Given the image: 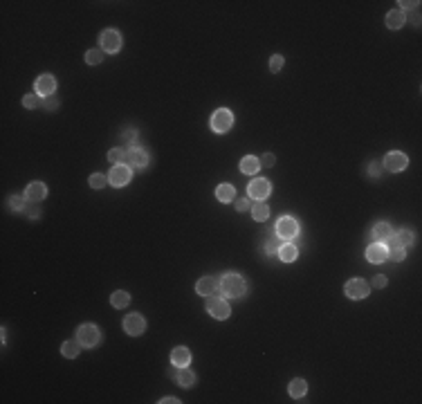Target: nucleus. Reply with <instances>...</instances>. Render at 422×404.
I'll return each mask as SVG.
<instances>
[{"instance_id":"nucleus-1","label":"nucleus","mask_w":422,"mask_h":404,"mask_svg":"<svg viewBox=\"0 0 422 404\" xmlns=\"http://www.w3.org/2000/svg\"><path fill=\"white\" fill-rule=\"evenodd\" d=\"M218 287H220L222 297H232V299L243 297L247 292V283H245L243 277H238V274H225L220 278V283H218Z\"/></svg>"},{"instance_id":"nucleus-2","label":"nucleus","mask_w":422,"mask_h":404,"mask_svg":"<svg viewBox=\"0 0 422 404\" xmlns=\"http://www.w3.org/2000/svg\"><path fill=\"white\" fill-rule=\"evenodd\" d=\"M211 130L213 133H227L234 124V115L227 110V108H218L213 115H211Z\"/></svg>"},{"instance_id":"nucleus-3","label":"nucleus","mask_w":422,"mask_h":404,"mask_svg":"<svg viewBox=\"0 0 422 404\" xmlns=\"http://www.w3.org/2000/svg\"><path fill=\"white\" fill-rule=\"evenodd\" d=\"M77 339L81 341V346H85V348H92V346L99 344L101 332H99V328H97L95 324H83L79 330H77Z\"/></svg>"},{"instance_id":"nucleus-4","label":"nucleus","mask_w":422,"mask_h":404,"mask_svg":"<svg viewBox=\"0 0 422 404\" xmlns=\"http://www.w3.org/2000/svg\"><path fill=\"white\" fill-rule=\"evenodd\" d=\"M99 41H101V48H104L108 54H117L122 50V34L117 32V29H106V32H101Z\"/></svg>"},{"instance_id":"nucleus-5","label":"nucleus","mask_w":422,"mask_h":404,"mask_svg":"<svg viewBox=\"0 0 422 404\" xmlns=\"http://www.w3.org/2000/svg\"><path fill=\"white\" fill-rule=\"evenodd\" d=\"M343 292H346L348 299H366L370 292V285L364 281V278H350V281L346 283V287H343Z\"/></svg>"},{"instance_id":"nucleus-6","label":"nucleus","mask_w":422,"mask_h":404,"mask_svg":"<svg viewBox=\"0 0 422 404\" xmlns=\"http://www.w3.org/2000/svg\"><path fill=\"white\" fill-rule=\"evenodd\" d=\"M296 234H299V223H296L294 218H290V216H283V218L276 223V236H279L281 240L294 238Z\"/></svg>"},{"instance_id":"nucleus-7","label":"nucleus","mask_w":422,"mask_h":404,"mask_svg":"<svg viewBox=\"0 0 422 404\" xmlns=\"http://www.w3.org/2000/svg\"><path fill=\"white\" fill-rule=\"evenodd\" d=\"M384 166L389 171H393V173H397V171H404L406 166H409V157H406L404 153H400V151H393V153H389L384 157Z\"/></svg>"},{"instance_id":"nucleus-8","label":"nucleus","mask_w":422,"mask_h":404,"mask_svg":"<svg viewBox=\"0 0 422 404\" xmlns=\"http://www.w3.org/2000/svg\"><path fill=\"white\" fill-rule=\"evenodd\" d=\"M126 164L132 166V169H144L148 164V155L144 149L139 146H132L131 151H126Z\"/></svg>"},{"instance_id":"nucleus-9","label":"nucleus","mask_w":422,"mask_h":404,"mask_svg":"<svg viewBox=\"0 0 422 404\" xmlns=\"http://www.w3.org/2000/svg\"><path fill=\"white\" fill-rule=\"evenodd\" d=\"M207 310H209L211 317H216V319H227L229 317V305L222 299L218 297H209V301H207Z\"/></svg>"},{"instance_id":"nucleus-10","label":"nucleus","mask_w":422,"mask_h":404,"mask_svg":"<svg viewBox=\"0 0 422 404\" xmlns=\"http://www.w3.org/2000/svg\"><path fill=\"white\" fill-rule=\"evenodd\" d=\"M124 330H126L128 335L137 337L146 330V321H144V317H139V314H128L126 319H124Z\"/></svg>"},{"instance_id":"nucleus-11","label":"nucleus","mask_w":422,"mask_h":404,"mask_svg":"<svg viewBox=\"0 0 422 404\" xmlns=\"http://www.w3.org/2000/svg\"><path fill=\"white\" fill-rule=\"evenodd\" d=\"M269 191H272V184H269L267 180H261V177L259 180H254L247 189L249 198H254V200H265V198L269 196Z\"/></svg>"},{"instance_id":"nucleus-12","label":"nucleus","mask_w":422,"mask_h":404,"mask_svg":"<svg viewBox=\"0 0 422 404\" xmlns=\"http://www.w3.org/2000/svg\"><path fill=\"white\" fill-rule=\"evenodd\" d=\"M56 90V79L52 75H41L36 79V95L41 97H52Z\"/></svg>"},{"instance_id":"nucleus-13","label":"nucleus","mask_w":422,"mask_h":404,"mask_svg":"<svg viewBox=\"0 0 422 404\" xmlns=\"http://www.w3.org/2000/svg\"><path fill=\"white\" fill-rule=\"evenodd\" d=\"M110 184L112 186H124V184H128L131 182V169L128 166H124V164H117V166H112V171H110Z\"/></svg>"},{"instance_id":"nucleus-14","label":"nucleus","mask_w":422,"mask_h":404,"mask_svg":"<svg viewBox=\"0 0 422 404\" xmlns=\"http://www.w3.org/2000/svg\"><path fill=\"white\" fill-rule=\"evenodd\" d=\"M195 292L202 294V297H213V294H218V281L213 277H202L195 283Z\"/></svg>"},{"instance_id":"nucleus-15","label":"nucleus","mask_w":422,"mask_h":404,"mask_svg":"<svg viewBox=\"0 0 422 404\" xmlns=\"http://www.w3.org/2000/svg\"><path fill=\"white\" fill-rule=\"evenodd\" d=\"M366 258H369L370 263H384L386 258H389V250H386L382 243H375L366 250Z\"/></svg>"},{"instance_id":"nucleus-16","label":"nucleus","mask_w":422,"mask_h":404,"mask_svg":"<svg viewBox=\"0 0 422 404\" xmlns=\"http://www.w3.org/2000/svg\"><path fill=\"white\" fill-rule=\"evenodd\" d=\"M45 196H48V186L43 184V182H32L25 191V198L29 202H41Z\"/></svg>"},{"instance_id":"nucleus-17","label":"nucleus","mask_w":422,"mask_h":404,"mask_svg":"<svg viewBox=\"0 0 422 404\" xmlns=\"http://www.w3.org/2000/svg\"><path fill=\"white\" fill-rule=\"evenodd\" d=\"M171 362H173V366H178V368H182V366H186V364L191 362V353H189V348H185V346H178L173 353H171Z\"/></svg>"},{"instance_id":"nucleus-18","label":"nucleus","mask_w":422,"mask_h":404,"mask_svg":"<svg viewBox=\"0 0 422 404\" xmlns=\"http://www.w3.org/2000/svg\"><path fill=\"white\" fill-rule=\"evenodd\" d=\"M259 169H261V162H259V157H254V155H247V157L240 160V171H243L245 176H256Z\"/></svg>"},{"instance_id":"nucleus-19","label":"nucleus","mask_w":422,"mask_h":404,"mask_svg":"<svg viewBox=\"0 0 422 404\" xmlns=\"http://www.w3.org/2000/svg\"><path fill=\"white\" fill-rule=\"evenodd\" d=\"M386 243H391V247H406V245H411L413 243V234L411 231H397V234H393Z\"/></svg>"},{"instance_id":"nucleus-20","label":"nucleus","mask_w":422,"mask_h":404,"mask_svg":"<svg viewBox=\"0 0 422 404\" xmlns=\"http://www.w3.org/2000/svg\"><path fill=\"white\" fill-rule=\"evenodd\" d=\"M370 236H373L375 240L384 243V240H389L391 236H393V229H391L389 223H377V225L373 227V231H370Z\"/></svg>"},{"instance_id":"nucleus-21","label":"nucleus","mask_w":422,"mask_h":404,"mask_svg":"<svg viewBox=\"0 0 422 404\" xmlns=\"http://www.w3.org/2000/svg\"><path fill=\"white\" fill-rule=\"evenodd\" d=\"M404 23H406L404 11L393 9V11H389V14H386V27H389V29H400Z\"/></svg>"},{"instance_id":"nucleus-22","label":"nucleus","mask_w":422,"mask_h":404,"mask_svg":"<svg viewBox=\"0 0 422 404\" xmlns=\"http://www.w3.org/2000/svg\"><path fill=\"white\" fill-rule=\"evenodd\" d=\"M296 254H299V252H296V247L294 245H290V243H281V247H279V258L283 263H292L296 258Z\"/></svg>"},{"instance_id":"nucleus-23","label":"nucleus","mask_w":422,"mask_h":404,"mask_svg":"<svg viewBox=\"0 0 422 404\" xmlns=\"http://www.w3.org/2000/svg\"><path fill=\"white\" fill-rule=\"evenodd\" d=\"M306 391H308V384H306V379H301V378H296V379H292L290 382V395L292 398H303L306 395Z\"/></svg>"},{"instance_id":"nucleus-24","label":"nucleus","mask_w":422,"mask_h":404,"mask_svg":"<svg viewBox=\"0 0 422 404\" xmlns=\"http://www.w3.org/2000/svg\"><path fill=\"white\" fill-rule=\"evenodd\" d=\"M178 382L182 384L185 388H191V386L195 384V375H193V373H191L186 366H182V368L178 371Z\"/></svg>"},{"instance_id":"nucleus-25","label":"nucleus","mask_w":422,"mask_h":404,"mask_svg":"<svg viewBox=\"0 0 422 404\" xmlns=\"http://www.w3.org/2000/svg\"><path fill=\"white\" fill-rule=\"evenodd\" d=\"M234 196H236V191H234V186L232 184H220L216 189V198L220 202H232Z\"/></svg>"},{"instance_id":"nucleus-26","label":"nucleus","mask_w":422,"mask_h":404,"mask_svg":"<svg viewBox=\"0 0 422 404\" xmlns=\"http://www.w3.org/2000/svg\"><path fill=\"white\" fill-rule=\"evenodd\" d=\"M110 303L115 305V308H126L128 303H131V297H128V292H124V290H117V292H112L110 297Z\"/></svg>"},{"instance_id":"nucleus-27","label":"nucleus","mask_w":422,"mask_h":404,"mask_svg":"<svg viewBox=\"0 0 422 404\" xmlns=\"http://www.w3.org/2000/svg\"><path fill=\"white\" fill-rule=\"evenodd\" d=\"M61 353H63L65 357H70V359H72V357H77L81 353V341L77 339V341H65L63 346H61Z\"/></svg>"},{"instance_id":"nucleus-28","label":"nucleus","mask_w":422,"mask_h":404,"mask_svg":"<svg viewBox=\"0 0 422 404\" xmlns=\"http://www.w3.org/2000/svg\"><path fill=\"white\" fill-rule=\"evenodd\" d=\"M252 216H254V220H259V223L267 220V216H269L267 204H265V202H256V204L252 207Z\"/></svg>"},{"instance_id":"nucleus-29","label":"nucleus","mask_w":422,"mask_h":404,"mask_svg":"<svg viewBox=\"0 0 422 404\" xmlns=\"http://www.w3.org/2000/svg\"><path fill=\"white\" fill-rule=\"evenodd\" d=\"M101 61H104V54H101L99 50H88V52H85V63L88 65H99Z\"/></svg>"},{"instance_id":"nucleus-30","label":"nucleus","mask_w":422,"mask_h":404,"mask_svg":"<svg viewBox=\"0 0 422 404\" xmlns=\"http://www.w3.org/2000/svg\"><path fill=\"white\" fill-rule=\"evenodd\" d=\"M108 160H110L112 164H124V162H126V151L124 149H112L110 153H108Z\"/></svg>"},{"instance_id":"nucleus-31","label":"nucleus","mask_w":422,"mask_h":404,"mask_svg":"<svg viewBox=\"0 0 422 404\" xmlns=\"http://www.w3.org/2000/svg\"><path fill=\"white\" fill-rule=\"evenodd\" d=\"M43 101H41V95H25V99H23V106L25 108H36V106H41Z\"/></svg>"},{"instance_id":"nucleus-32","label":"nucleus","mask_w":422,"mask_h":404,"mask_svg":"<svg viewBox=\"0 0 422 404\" xmlns=\"http://www.w3.org/2000/svg\"><path fill=\"white\" fill-rule=\"evenodd\" d=\"M27 198H18V196H14L9 200V204H11V209H14V211H25V207H27Z\"/></svg>"},{"instance_id":"nucleus-33","label":"nucleus","mask_w":422,"mask_h":404,"mask_svg":"<svg viewBox=\"0 0 422 404\" xmlns=\"http://www.w3.org/2000/svg\"><path fill=\"white\" fill-rule=\"evenodd\" d=\"M281 247V238H267L265 240V254H274V252H279Z\"/></svg>"},{"instance_id":"nucleus-34","label":"nucleus","mask_w":422,"mask_h":404,"mask_svg":"<svg viewBox=\"0 0 422 404\" xmlns=\"http://www.w3.org/2000/svg\"><path fill=\"white\" fill-rule=\"evenodd\" d=\"M90 186H92V189H101V186H106V177L101 176V173H92V176H90Z\"/></svg>"},{"instance_id":"nucleus-35","label":"nucleus","mask_w":422,"mask_h":404,"mask_svg":"<svg viewBox=\"0 0 422 404\" xmlns=\"http://www.w3.org/2000/svg\"><path fill=\"white\" fill-rule=\"evenodd\" d=\"M389 256H391V261L400 263V261H404V250H402V247H391Z\"/></svg>"},{"instance_id":"nucleus-36","label":"nucleus","mask_w":422,"mask_h":404,"mask_svg":"<svg viewBox=\"0 0 422 404\" xmlns=\"http://www.w3.org/2000/svg\"><path fill=\"white\" fill-rule=\"evenodd\" d=\"M281 68H283V56H281V54H274L272 61H269V70H272V72H279Z\"/></svg>"},{"instance_id":"nucleus-37","label":"nucleus","mask_w":422,"mask_h":404,"mask_svg":"<svg viewBox=\"0 0 422 404\" xmlns=\"http://www.w3.org/2000/svg\"><path fill=\"white\" fill-rule=\"evenodd\" d=\"M43 108H45V110H56L58 101L54 99V97H45V99H43Z\"/></svg>"},{"instance_id":"nucleus-38","label":"nucleus","mask_w":422,"mask_h":404,"mask_svg":"<svg viewBox=\"0 0 422 404\" xmlns=\"http://www.w3.org/2000/svg\"><path fill=\"white\" fill-rule=\"evenodd\" d=\"M259 162H261V166H274L276 157H274V155H272V153H265V155H263V157H261Z\"/></svg>"},{"instance_id":"nucleus-39","label":"nucleus","mask_w":422,"mask_h":404,"mask_svg":"<svg viewBox=\"0 0 422 404\" xmlns=\"http://www.w3.org/2000/svg\"><path fill=\"white\" fill-rule=\"evenodd\" d=\"M369 173H370L373 177H380V176H382L380 164H377V162H373V164H370V169H369Z\"/></svg>"},{"instance_id":"nucleus-40","label":"nucleus","mask_w":422,"mask_h":404,"mask_svg":"<svg viewBox=\"0 0 422 404\" xmlns=\"http://www.w3.org/2000/svg\"><path fill=\"white\" fill-rule=\"evenodd\" d=\"M122 137L126 139V142H132V139H135V130H132V128H126L122 133Z\"/></svg>"},{"instance_id":"nucleus-41","label":"nucleus","mask_w":422,"mask_h":404,"mask_svg":"<svg viewBox=\"0 0 422 404\" xmlns=\"http://www.w3.org/2000/svg\"><path fill=\"white\" fill-rule=\"evenodd\" d=\"M247 207H249L247 198H243V200H238V202H236V209H238V211H245V209H247Z\"/></svg>"},{"instance_id":"nucleus-42","label":"nucleus","mask_w":422,"mask_h":404,"mask_svg":"<svg viewBox=\"0 0 422 404\" xmlns=\"http://www.w3.org/2000/svg\"><path fill=\"white\" fill-rule=\"evenodd\" d=\"M386 285V278L384 277H375L373 278V287H384Z\"/></svg>"},{"instance_id":"nucleus-43","label":"nucleus","mask_w":422,"mask_h":404,"mask_svg":"<svg viewBox=\"0 0 422 404\" xmlns=\"http://www.w3.org/2000/svg\"><path fill=\"white\" fill-rule=\"evenodd\" d=\"M400 5H402V9H411V7H416V5H418V2H404V0H402Z\"/></svg>"},{"instance_id":"nucleus-44","label":"nucleus","mask_w":422,"mask_h":404,"mask_svg":"<svg viewBox=\"0 0 422 404\" xmlns=\"http://www.w3.org/2000/svg\"><path fill=\"white\" fill-rule=\"evenodd\" d=\"M159 402H164V404H173V402H175V404H178L180 400H175V398H164V400H159Z\"/></svg>"}]
</instances>
